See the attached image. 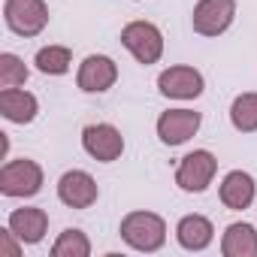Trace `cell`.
Masks as SVG:
<instances>
[{"instance_id":"obj_16","label":"cell","mask_w":257,"mask_h":257,"mask_svg":"<svg viewBox=\"0 0 257 257\" xmlns=\"http://www.w3.org/2000/svg\"><path fill=\"white\" fill-rule=\"evenodd\" d=\"M224 257H257V230L251 224H230L221 239Z\"/></svg>"},{"instance_id":"obj_1","label":"cell","mask_w":257,"mask_h":257,"mask_svg":"<svg viewBox=\"0 0 257 257\" xmlns=\"http://www.w3.org/2000/svg\"><path fill=\"white\" fill-rule=\"evenodd\" d=\"M121 239L137 251H158L167 242V224L155 212H131L121 221Z\"/></svg>"},{"instance_id":"obj_17","label":"cell","mask_w":257,"mask_h":257,"mask_svg":"<svg viewBox=\"0 0 257 257\" xmlns=\"http://www.w3.org/2000/svg\"><path fill=\"white\" fill-rule=\"evenodd\" d=\"M230 121L239 134H254L257 131V94H239L230 106Z\"/></svg>"},{"instance_id":"obj_13","label":"cell","mask_w":257,"mask_h":257,"mask_svg":"<svg viewBox=\"0 0 257 257\" xmlns=\"http://www.w3.org/2000/svg\"><path fill=\"white\" fill-rule=\"evenodd\" d=\"M218 194H221V203L227 209L242 212V209H248L254 203V179L248 173H242V170H233V173L224 176Z\"/></svg>"},{"instance_id":"obj_14","label":"cell","mask_w":257,"mask_h":257,"mask_svg":"<svg viewBox=\"0 0 257 257\" xmlns=\"http://www.w3.org/2000/svg\"><path fill=\"white\" fill-rule=\"evenodd\" d=\"M37 97L22 88H4L0 91V115L13 124H31L37 118Z\"/></svg>"},{"instance_id":"obj_19","label":"cell","mask_w":257,"mask_h":257,"mask_svg":"<svg viewBox=\"0 0 257 257\" xmlns=\"http://www.w3.org/2000/svg\"><path fill=\"white\" fill-rule=\"evenodd\" d=\"M88 254H91V242L76 227H67L52 245V257H88Z\"/></svg>"},{"instance_id":"obj_11","label":"cell","mask_w":257,"mask_h":257,"mask_svg":"<svg viewBox=\"0 0 257 257\" xmlns=\"http://www.w3.org/2000/svg\"><path fill=\"white\" fill-rule=\"evenodd\" d=\"M97 194H100L97 191V182L85 170H70L58 182V197L70 209H88V206H94L97 203Z\"/></svg>"},{"instance_id":"obj_7","label":"cell","mask_w":257,"mask_h":257,"mask_svg":"<svg viewBox=\"0 0 257 257\" xmlns=\"http://www.w3.org/2000/svg\"><path fill=\"white\" fill-rule=\"evenodd\" d=\"M82 146H85V152L94 161L112 164L124 152V137H121L118 127H112V124H88L82 131Z\"/></svg>"},{"instance_id":"obj_6","label":"cell","mask_w":257,"mask_h":257,"mask_svg":"<svg viewBox=\"0 0 257 257\" xmlns=\"http://www.w3.org/2000/svg\"><path fill=\"white\" fill-rule=\"evenodd\" d=\"M236 19V0H200L194 7L191 25L203 37H218L224 34Z\"/></svg>"},{"instance_id":"obj_18","label":"cell","mask_w":257,"mask_h":257,"mask_svg":"<svg viewBox=\"0 0 257 257\" xmlns=\"http://www.w3.org/2000/svg\"><path fill=\"white\" fill-rule=\"evenodd\" d=\"M34 64H37V70L46 73V76H64V73L70 70V64H73V55H70L67 46H46V49L37 52Z\"/></svg>"},{"instance_id":"obj_21","label":"cell","mask_w":257,"mask_h":257,"mask_svg":"<svg viewBox=\"0 0 257 257\" xmlns=\"http://www.w3.org/2000/svg\"><path fill=\"white\" fill-rule=\"evenodd\" d=\"M13 230L7 227V230H0V251H4V254H10V257H16L19 254V245H13Z\"/></svg>"},{"instance_id":"obj_12","label":"cell","mask_w":257,"mask_h":257,"mask_svg":"<svg viewBox=\"0 0 257 257\" xmlns=\"http://www.w3.org/2000/svg\"><path fill=\"white\" fill-rule=\"evenodd\" d=\"M7 227L25 245H37V242H43V236L49 230V215L43 209H37V206H25V209H16L10 215V224Z\"/></svg>"},{"instance_id":"obj_8","label":"cell","mask_w":257,"mask_h":257,"mask_svg":"<svg viewBox=\"0 0 257 257\" xmlns=\"http://www.w3.org/2000/svg\"><path fill=\"white\" fill-rule=\"evenodd\" d=\"M200 112L194 109H170L158 118V137L164 146H182L200 131Z\"/></svg>"},{"instance_id":"obj_9","label":"cell","mask_w":257,"mask_h":257,"mask_svg":"<svg viewBox=\"0 0 257 257\" xmlns=\"http://www.w3.org/2000/svg\"><path fill=\"white\" fill-rule=\"evenodd\" d=\"M118 79V67L112 58L106 55H88L79 67V76H76V85L88 94H103L115 85Z\"/></svg>"},{"instance_id":"obj_15","label":"cell","mask_w":257,"mask_h":257,"mask_svg":"<svg viewBox=\"0 0 257 257\" xmlns=\"http://www.w3.org/2000/svg\"><path fill=\"white\" fill-rule=\"evenodd\" d=\"M176 239H179V245L188 248V251H203V248L212 245L215 227H212V221L203 218V215H185V218L179 221V227H176Z\"/></svg>"},{"instance_id":"obj_10","label":"cell","mask_w":257,"mask_h":257,"mask_svg":"<svg viewBox=\"0 0 257 257\" xmlns=\"http://www.w3.org/2000/svg\"><path fill=\"white\" fill-rule=\"evenodd\" d=\"M158 88L173 100H197L203 94V76L194 67H170L158 76Z\"/></svg>"},{"instance_id":"obj_2","label":"cell","mask_w":257,"mask_h":257,"mask_svg":"<svg viewBox=\"0 0 257 257\" xmlns=\"http://www.w3.org/2000/svg\"><path fill=\"white\" fill-rule=\"evenodd\" d=\"M121 43L140 64H158L164 55V34L152 22H131L121 31Z\"/></svg>"},{"instance_id":"obj_4","label":"cell","mask_w":257,"mask_h":257,"mask_svg":"<svg viewBox=\"0 0 257 257\" xmlns=\"http://www.w3.org/2000/svg\"><path fill=\"white\" fill-rule=\"evenodd\" d=\"M215 173H218L215 155L206 152V149H197V152H191V155L182 158V164L176 170V185L182 191H188V194H203L212 185Z\"/></svg>"},{"instance_id":"obj_5","label":"cell","mask_w":257,"mask_h":257,"mask_svg":"<svg viewBox=\"0 0 257 257\" xmlns=\"http://www.w3.org/2000/svg\"><path fill=\"white\" fill-rule=\"evenodd\" d=\"M4 22L19 37H37L49 25V10H46L43 0H7Z\"/></svg>"},{"instance_id":"obj_3","label":"cell","mask_w":257,"mask_h":257,"mask_svg":"<svg viewBox=\"0 0 257 257\" xmlns=\"http://www.w3.org/2000/svg\"><path fill=\"white\" fill-rule=\"evenodd\" d=\"M43 188V170L37 161L19 158L0 170V194L4 197H34Z\"/></svg>"},{"instance_id":"obj_20","label":"cell","mask_w":257,"mask_h":257,"mask_svg":"<svg viewBox=\"0 0 257 257\" xmlns=\"http://www.w3.org/2000/svg\"><path fill=\"white\" fill-rule=\"evenodd\" d=\"M28 82V67L19 55L4 52L0 55V88H19Z\"/></svg>"}]
</instances>
